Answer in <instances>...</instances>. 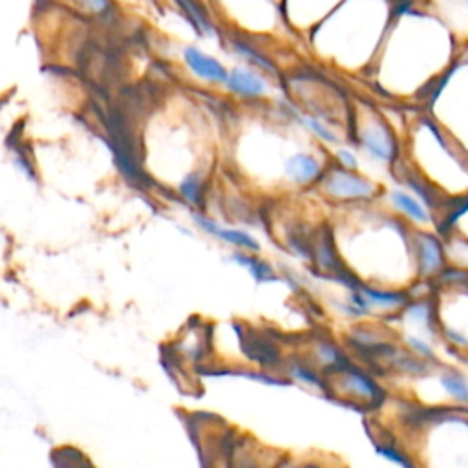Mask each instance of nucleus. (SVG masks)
Returning <instances> with one entry per match:
<instances>
[{"mask_svg": "<svg viewBox=\"0 0 468 468\" xmlns=\"http://www.w3.org/2000/svg\"><path fill=\"white\" fill-rule=\"evenodd\" d=\"M226 84L229 90L247 95V98H258L265 92L264 81L245 68H234L233 71H229V79Z\"/></svg>", "mask_w": 468, "mask_h": 468, "instance_id": "obj_10", "label": "nucleus"}, {"mask_svg": "<svg viewBox=\"0 0 468 468\" xmlns=\"http://www.w3.org/2000/svg\"><path fill=\"white\" fill-rule=\"evenodd\" d=\"M404 417V446L382 454L406 468H468V410L416 406Z\"/></svg>", "mask_w": 468, "mask_h": 468, "instance_id": "obj_1", "label": "nucleus"}, {"mask_svg": "<svg viewBox=\"0 0 468 468\" xmlns=\"http://www.w3.org/2000/svg\"><path fill=\"white\" fill-rule=\"evenodd\" d=\"M340 373H342L340 382L346 393L353 395L355 399H361L366 404H377L382 401V392L379 385L368 373L358 370H344Z\"/></svg>", "mask_w": 468, "mask_h": 468, "instance_id": "obj_5", "label": "nucleus"}, {"mask_svg": "<svg viewBox=\"0 0 468 468\" xmlns=\"http://www.w3.org/2000/svg\"><path fill=\"white\" fill-rule=\"evenodd\" d=\"M320 163L310 154H295L286 161V176L293 183L310 185L320 176Z\"/></svg>", "mask_w": 468, "mask_h": 468, "instance_id": "obj_8", "label": "nucleus"}, {"mask_svg": "<svg viewBox=\"0 0 468 468\" xmlns=\"http://www.w3.org/2000/svg\"><path fill=\"white\" fill-rule=\"evenodd\" d=\"M361 143L371 158L392 163L397 158V143L385 124H371L361 132Z\"/></svg>", "mask_w": 468, "mask_h": 468, "instance_id": "obj_4", "label": "nucleus"}, {"mask_svg": "<svg viewBox=\"0 0 468 468\" xmlns=\"http://www.w3.org/2000/svg\"><path fill=\"white\" fill-rule=\"evenodd\" d=\"M433 322L450 355L468 361V273L446 267L430 291Z\"/></svg>", "mask_w": 468, "mask_h": 468, "instance_id": "obj_2", "label": "nucleus"}, {"mask_svg": "<svg viewBox=\"0 0 468 468\" xmlns=\"http://www.w3.org/2000/svg\"><path fill=\"white\" fill-rule=\"evenodd\" d=\"M201 180H199L196 174H190L187 176L185 180L180 185V194L183 196V199H187L189 204L196 205L199 204V199H201Z\"/></svg>", "mask_w": 468, "mask_h": 468, "instance_id": "obj_13", "label": "nucleus"}, {"mask_svg": "<svg viewBox=\"0 0 468 468\" xmlns=\"http://www.w3.org/2000/svg\"><path fill=\"white\" fill-rule=\"evenodd\" d=\"M322 189L329 198L340 201H368L379 192L375 183L348 168H335L324 177Z\"/></svg>", "mask_w": 468, "mask_h": 468, "instance_id": "obj_3", "label": "nucleus"}, {"mask_svg": "<svg viewBox=\"0 0 468 468\" xmlns=\"http://www.w3.org/2000/svg\"><path fill=\"white\" fill-rule=\"evenodd\" d=\"M233 260H236L238 264L245 265V267H249V271L252 273V276L257 280H273V271H271V267L267 264H264L262 260H258V258L251 257V255H242V252H238V255H233Z\"/></svg>", "mask_w": 468, "mask_h": 468, "instance_id": "obj_12", "label": "nucleus"}, {"mask_svg": "<svg viewBox=\"0 0 468 468\" xmlns=\"http://www.w3.org/2000/svg\"><path fill=\"white\" fill-rule=\"evenodd\" d=\"M236 48H238V52H240V53H243V55H247V57H251L252 61L257 62L258 66L265 68V70H271V64H269V62L265 61V59H262L257 52H252V49L249 48L247 45H236Z\"/></svg>", "mask_w": 468, "mask_h": 468, "instance_id": "obj_17", "label": "nucleus"}, {"mask_svg": "<svg viewBox=\"0 0 468 468\" xmlns=\"http://www.w3.org/2000/svg\"><path fill=\"white\" fill-rule=\"evenodd\" d=\"M182 11L185 13V17L189 18V23L194 26V30L201 35H212L214 30H212V24L209 23V17L204 13V9L199 8V4L196 0H176Z\"/></svg>", "mask_w": 468, "mask_h": 468, "instance_id": "obj_11", "label": "nucleus"}, {"mask_svg": "<svg viewBox=\"0 0 468 468\" xmlns=\"http://www.w3.org/2000/svg\"><path fill=\"white\" fill-rule=\"evenodd\" d=\"M300 119H302V123H304L305 127H310V129L313 130V132L317 134L318 137H322L324 141H327V143H337V141H339V137H337L335 134L332 132V130L326 129V127H324L322 123H318V121L313 119V117H300Z\"/></svg>", "mask_w": 468, "mask_h": 468, "instance_id": "obj_14", "label": "nucleus"}, {"mask_svg": "<svg viewBox=\"0 0 468 468\" xmlns=\"http://www.w3.org/2000/svg\"><path fill=\"white\" fill-rule=\"evenodd\" d=\"M185 61L190 70L194 71L196 76L204 77V79L212 81V83H227V79H229V71L223 68V64H220L216 59L201 53L199 49L187 48Z\"/></svg>", "mask_w": 468, "mask_h": 468, "instance_id": "obj_7", "label": "nucleus"}, {"mask_svg": "<svg viewBox=\"0 0 468 468\" xmlns=\"http://www.w3.org/2000/svg\"><path fill=\"white\" fill-rule=\"evenodd\" d=\"M337 158H339L340 163L344 165V168H348V170H355V168H357V158H355V154L351 151L340 148V151H337Z\"/></svg>", "mask_w": 468, "mask_h": 468, "instance_id": "obj_16", "label": "nucleus"}, {"mask_svg": "<svg viewBox=\"0 0 468 468\" xmlns=\"http://www.w3.org/2000/svg\"><path fill=\"white\" fill-rule=\"evenodd\" d=\"M77 4L88 13H101L108 8V0H77Z\"/></svg>", "mask_w": 468, "mask_h": 468, "instance_id": "obj_15", "label": "nucleus"}, {"mask_svg": "<svg viewBox=\"0 0 468 468\" xmlns=\"http://www.w3.org/2000/svg\"><path fill=\"white\" fill-rule=\"evenodd\" d=\"M194 220L201 229L207 230V233L212 234V236L220 238L221 242L229 243V245H234V247L238 249H245V251H258V249H260V243L252 238L251 234L243 233V230L226 229V227L218 226L216 221L209 220V218L201 216V214H196Z\"/></svg>", "mask_w": 468, "mask_h": 468, "instance_id": "obj_6", "label": "nucleus"}, {"mask_svg": "<svg viewBox=\"0 0 468 468\" xmlns=\"http://www.w3.org/2000/svg\"><path fill=\"white\" fill-rule=\"evenodd\" d=\"M439 234H450L468 243V199L443 212Z\"/></svg>", "mask_w": 468, "mask_h": 468, "instance_id": "obj_9", "label": "nucleus"}, {"mask_svg": "<svg viewBox=\"0 0 468 468\" xmlns=\"http://www.w3.org/2000/svg\"><path fill=\"white\" fill-rule=\"evenodd\" d=\"M467 2H468V0H467Z\"/></svg>", "mask_w": 468, "mask_h": 468, "instance_id": "obj_18", "label": "nucleus"}]
</instances>
